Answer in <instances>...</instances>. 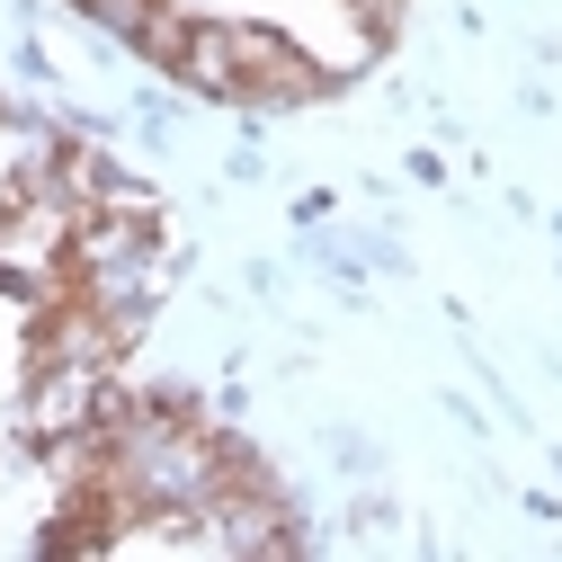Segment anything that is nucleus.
<instances>
[{
	"instance_id": "nucleus-1",
	"label": "nucleus",
	"mask_w": 562,
	"mask_h": 562,
	"mask_svg": "<svg viewBox=\"0 0 562 562\" xmlns=\"http://www.w3.org/2000/svg\"><path fill=\"white\" fill-rule=\"evenodd\" d=\"M233 54H241V90L233 99H313L322 90V72L268 27H233Z\"/></svg>"
}]
</instances>
